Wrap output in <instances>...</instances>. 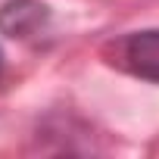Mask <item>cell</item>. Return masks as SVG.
<instances>
[{"instance_id": "obj_1", "label": "cell", "mask_w": 159, "mask_h": 159, "mask_svg": "<svg viewBox=\"0 0 159 159\" xmlns=\"http://www.w3.org/2000/svg\"><path fill=\"white\" fill-rule=\"evenodd\" d=\"M122 62L147 81H159V28L128 34L122 41Z\"/></svg>"}, {"instance_id": "obj_2", "label": "cell", "mask_w": 159, "mask_h": 159, "mask_svg": "<svg viewBox=\"0 0 159 159\" xmlns=\"http://www.w3.org/2000/svg\"><path fill=\"white\" fill-rule=\"evenodd\" d=\"M50 19V10L38 0H10L0 7V31L7 38H31Z\"/></svg>"}, {"instance_id": "obj_3", "label": "cell", "mask_w": 159, "mask_h": 159, "mask_svg": "<svg viewBox=\"0 0 159 159\" xmlns=\"http://www.w3.org/2000/svg\"><path fill=\"white\" fill-rule=\"evenodd\" d=\"M0 72H3V53H0Z\"/></svg>"}]
</instances>
